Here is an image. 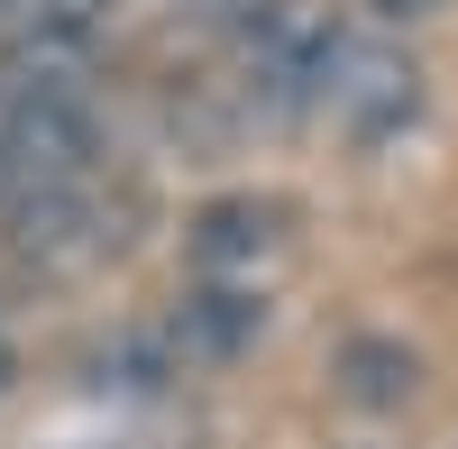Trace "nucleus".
I'll list each match as a JSON object with an SVG mask.
<instances>
[{
	"label": "nucleus",
	"mask_w": 458,
	"mask_h": 449,
	"mask_svg": "<svg viewBox=\"0 0 458 449\" xmlns=\"http://www.w3.org/2000/svg\"><path fill=\"white\" fill-rule=\"evenodd\" d=\"M284 257H293V202H284V193H229V202H202L193 230H183V267H193V284L266 293Z\"/></svg>",
	"instance_id": "obj_1"
},
{
	"label": "nucleus",
	"mask_w": 458,
	"mask_h": 449,
	"mask_svg": "<svg viewBox=\"0 0 458 449\" xmlns=\"http://www.w3.org/2000/svg\"><path fill=\"white\" fill-rule=\"evenodd\" d=\"M321 110L349 138H394L412 110H422V73H412V55H394L386 37H339V64H330V92H321Z\"/></svg>",
	"instance_id": "obj_2"
},
{
	"label": "nucleus",
	"mask_w": 458,
	"mask_h": 449,
	"mask_svg": "<svg viewBox=\"0 0 458 449\" xmlns=\"http://www.w3.org/2000/svg\"><path fill=\"white\" fill-rule=\"evenodd\" d=\"M257 330H266V293L193 284V293H183V312H174V330H165V349H174V358H239Z\"/></svg>",
	"instance_id": "obj_3"
},
{
	"label": "nucleus",
	"mask_w": 458,
	"mask_h": 449,
	"mask_svg": "<svg viewBox=\"0 0 458 449\" xmlns=\"http://www.w3.org/2000/svg\"><path fill=\"white\" fill-rule=\"evenodd\" d=\"M412 385H422V358L403 340H349L339 349V394H349L358 413H394Z\"/></svg>",
	"instance_id": "obj_4"
},
{
	"label": "nucleus",
	"mask_w": 458,
	"mask_h": 449,
	"mask_svg": "<svg viewBox=\"0 0 458 449\" xmlns=\"http://www.w3.org/2000/svg\"><path fill=\"white\" fill-rule=\"evenodd\" d=\"M376 19H431V10H449V0H367Z\"/></svg>",
	"instance_id": "obj_5"
},
{
	"label": "nucleus",
	"mask_w": 458,
	"mask_h": 449,
	"mask_svg": "<svg viewBox=\"0 0 458 449\" xmlns=\"http://www.w3.org/2000/svg\"><path fill=\"white\" fill-rule=\"evenodd\" d=\"M0 377H10V349H0Z\"/></svg>",
	"instance_id": "obj_6"
}]
</instances>
